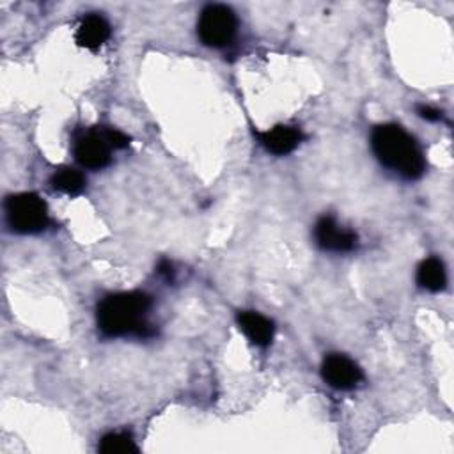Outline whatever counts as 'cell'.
<instances>
[{
	"instance_id": "obj_10",
	"label": "cell",
	"mask_w": 454,
	"mask_h": 454,
	"mask_svg": "<svg viewBox=\"0 0 454 454\" xmlns=\"http://www.w3.org/2000/svg\"><path fill=\"white\" fill-rule=\"evenodd\" d=\"M238 325L252 344L259 348H266L271 344L275 326L273 321L266 316L254 310H243L238 314Z\"/></svg>"
},
{
	"instance_id": "obj_8",
	"label": "cell",
	"mask_w": 454,
	"mask_h": 454,
	"mask_svg": "<svg viewBox=\"0 0 454 454\" xmlns=\"http://www.w3.org/2000/svg\"><path fill=\"white\" fill-rule=\"evenodd\" d=\"M255 137L259 138L261 145L268 153L277 154V156H284V154L293 153L303 138L300 128L286 126V124L273 126L271 129H266V131H255Z\"/></svg>"
},
{
	"instance_id": "obj_11",
	"label": "cell",
	"mask_w": 454,
	"mask_h": 454,
	"mask_svg": "<svg viewBox=\"0 0 454 454\" xmlns=\"http://www.w3.org/2000/svg\"><path fill=\"white\" fill-rule=\"evenodd\" d=\"M417 284L431 293L442 291L447 284L445 268H443L442 261L436 257L424 259L417 268Z\"/></svg>"
},
{
	"instance_id": "obj_16",
	"label": "cell",
	"mask_w": 454,
	"mask_h": 454,
	"mask_svg": "<svg viewBox=\"0 0 454 454\" xmlns=\"http://www.w3.org/2000/svg\"><path fill=\"white\" fill-rule=\"evenodd\" d=\"M158 273L163 275L167 280H172V277H174V268H172V264H170L168 261H161L160 266H158Z\"/></svg>"
},
{
	"instance_id": "obj_6",
	"label": "cell",
	"mask_w": 454,
	"mask_h": 454,
	"mask_svg": "<svg viewBox=\"0 0 454 454\" xmlns=\"http://www.w3.org/2000/svg\"><path fill=\"white\" fill-rule=\"evenodd\" d=\"M321 376L323 380L337 390H351L355 388L362 380L360 367L340 353H332L323 360L321 365Z\"/></svg>"
},
{
	"instance_id": "obj_1",
	"label": "cell",
	"mask_w": 454,
	"mask_h": 454,
	"mask_svg": "<svg viewBox=\"0 0 454 454\" xmlns=\"http://www.w3.org/2000/svg\"><path fill=\"white\" fill-rule=\"evenodd\" d=\"M149 309L151 296L145 293L129 291L110 294L98 305V328L105 337H153L154 328L147 323Z\"/></svg>"
},
{
	"instance_id": "obj_9",
	"label": "cell",
	"mask_w": 454,
	"mask_h": 454,
	"mask_svg": "<svg viewBox=\"0 0 454 454\" xmlns=\"http://www.w3.org/2000/svg\"><path fill=\"white\" fill-rule=\"evenodd\" d=\"M110 37V25L108 21L99 14H89L85 16L74 34V41L78 46L87 48L90 51H96L101 48Z\"/></svg>"
},
{
	"instance_id": "obj_4",
	"label": "cell",
	"mask_w": 454,
	"mask_h": 454,
	"mask_svg": "<svg viewBox=\"0 0 454 454\" xmlns=\"http://www.w3.org/2000/svg\"><path fill=\"white\" fill-rule=\"evenodd\" d=\"M236 27L238 20L231 7L223 4H209L200 11L197 34L206 46L222 48L234 39Z\"/></svg>"
},
{
	"instance_id": "obj_14",
	"label": "cell",
	"mask_w": 454,
	"mask_h": 454,
	"mask_svg": "<svg viewBox=\"0 0 454 454\" xmlns=\"http://www.w3.org/2000/svg\"><path fill=\"white\" fill-rule=\"evenodd\" d=\"M101 133L112 149H124L129 144V137L115 128H103Z\"/></svg>"
},
{
	"instance_id": "obj_7",
	"label": "cell",
	"mask_w": 454,
	"mask_h": 454,
	"mask_svg": "<svg viewBox=\"0 0 454 454\" xmlns=\"http://www.w3.org/2000/svg\"><path fill=\"white\" fill-rule=\"evenodd\" d=\"M314 239L326 252H351L356 247V234L339 225L332 216H321L314 225Z\"/></svg>"
},
{
	"instance_id": "obj_12",
	"label": "cell",
	"mask_w": 454,
	"mask_h": 454,
	"mask_svg": "<svg viewBox=\"0 0 454 454\" xmlns=\"http://www.w3.org/2000/svg\"><path fill=\"white\" fill-rule=\"evenodd\" d=\"M51 186L66 195H76L83 190L85 186V177L80 170L71 168V167H60L53 172L50 179Z\"/></svg>"
},
{
	"instance_id": "obj_5",
	"label": "cell",
	"mask_w": 454,
	"mask_h": 454,
	"mask_svg": "<svg viewBox=\"0 0 454 454\" xmlns=\"http://www.w3.org/2000/svg\"><path fill=\"white\" fill-rule=\"evenodd\" d=\"M110 153L112 147L101 129H90L74 140V158L85 168L99 170L106 167L110 163Z\"/></svg>"
},
{
	"instance_id": "obj_2",
	"label": "cell",
	"mask_w": 454,
	"mask_h": 454,
	"mask_svg": "<svg viewBox=\"0 0 454 454\" xmlns=\"http://www.w3.org/2000/svg\"><path fill=\"white\" fill-rule=\"evenodd\" d=\"M371 147L378 161L404 179H417L426 170V161L415 138L399 124L387 122L374 128Z\"/></svg>"
},
{
	"instance_id": "obj_3",
	"label": "cell",
	"mask_w": 454,
	"mask_h": 454,
	"mask_svg": "<svg viewBox=\"0 0 454 454\" xmlns=\"http://www.w3.org/2000/svg\"><path fill=\"white\" fill-rule=\"evenodd\" d=\"M7 223L14 232L35 234L48 227L50 216L44 200L35 193H16L5 200Z\"/></svg>"
},
{
	"instance_id": "obj_15",
	"label": "cell",
	"mask_w": 454,
	"mask_h": 454,
	"mask_svg": "<svg viewBox=\"0 0 454 454\" xmlns=\"http://www.w3.org/2000/svg\"><path fill=\"white\" fill-rule=\"evenodd\" d=\"M417 114H419L422 119L431 121V122H436V121L442 119V112L436 110V108H433V106H429V105H419V106H417Z\"/></svg>"
},
{
	"instance_id": "obj_13",
	"label": "cell",
	"mask_w": 454,
	"mask_h": 454,
	"mask_svg": "<svg viewBox=\"0 0 454 454\" xmlns=\"http://www.w3.org/2000/svg\"><path fill=\"white\" fill-rule=\"evenodd\" d=\"M98 450L103 454H129L138 452V447L128 433H108L99 440Z\"/></svg>"
}]
</instances>
